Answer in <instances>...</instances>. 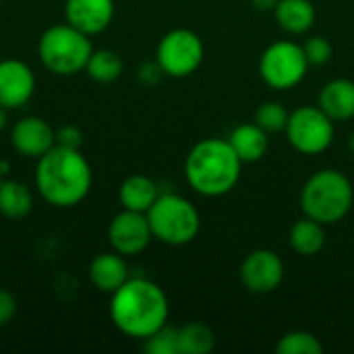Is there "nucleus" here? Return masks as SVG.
Masks as SVG:
<instances>
[{"label": "nucleus", "instance_id": "1a4fd4ad", "mask_svg": "<svg viewBox=\"0 0 354 354\" xmlns=\"http://www.w3.org/2000/svg\"><path fill=\"white\" fill-rule=\"evenodd\" d=\"M205 58L203 39L191 29H172L168 31L158 48H156V62L164 75L174 79H185L193 75Z\"/></svg>", "mask_w": 354, "mask_h": 354}, {"label": "nucleus", "instance_id": "6e6552de", "mask_svg": "<svg viewBox=\"0 0 354 354\" xmlns=\"http://www.w3.org/2000/svg\"><path fill=\"white\" fill-rule=\"evenodd\" d=\"M284 133L299 153L319 156L332 145L336 122L319 106H301L290 112Z\"/></svg>", "mask_w": 354, "mask_h": 354}, {"label": "nucleus", "instance_id": "c756f323", "mask_svg": "<svg viewBox=\"0 0 354 354\" xmlns=\"http://www.w3.org/2000/svg\"><path fill=\"white\" fill-rule=\"evenodd\" d=\"M251 4L257 8V10H263V12H274L278 0H251Z\"/></svg>", "mask_w": 354, "mask_h": 354}, {"label": "nucleus", "instance_id": "7ed1b4c3", "mask_svg": "<svg viewBox=\"0 0 354 354\" xmlns=\"http://www.w3.org/2000/svg\"><path fill=\"white\" fill-rule=\"evenodd\" d=\"M243 162L228 139L209 137L195 143L185 160V178L189 187L203 197L228 195L241 180Z\"/></svg>", "mask_w": 354, "mask_h": 354}, {"label": "nucleus", "instance_id": "aec40b11", "mask_svg": "<svg viewBox=\"0 0 354 354\" xmlns=\"http://www.w3.org/2000/svg\"><path fill=\"white\" fill-rule=\"evenodd\" d=\"M288 241L295 253L303 257H313L326 247V226L313 218L303 216L292 224Z\"/></svg>", "mask_w": 354, "mask_h": 354}, {"label": "nucleus", "instance_id": "20e7f679", "mask_svg": "<svg viewBox=\"0 0 354 354\" xmlns=\"http://www.w3.org/2000/svg\"><path fill=\"white\" fill-rule=\"evenodd\" d=\"M353 205V183L336 168L317 170L303 185L301 209L307 218H313L324 226L342 222L351 214Z\"/></svg>", "mask_w": 354, "mask_h": 354}, {"label": "nucleus", "instance_id": "2f4dec72", "mask_svg": "<svg viewBox=\"0 0 354 354\" xmlns=\"http://www.w3.org/2000/svg\"><path fill=\"white\" fill-rule=\"evenodd\" d=\"M2 176H4V174H2V172H0V183H2V180H4V178H2Z\"/></svg>", "mask_w": 354, "mask_h": 354}, {"label": "nucleus", "instance_id": "423d86ee", "mask_svg": "<svg viewBox=\"0 0 354 354\" xmlns=\"http://www.w3.org/2000/svg\"><path fill=\"white\" fill-rule=\"evenodd\" d=\"M147 222L156 241L168 247H183L195 241L201 228L197 207L183 195H160L147 209Z\"/></svg>", "mask_w": 354, "mask_h": 354}, {"label": "nucleus", "instance_id": "9d476101", "mask_svg": "<svg viewBox=\"0 0 354 354\" xmlns=\"http://www.w3.org/2000/svg\"><path fill=\"white\" fill-rule=\"evenodd\" d=\"M151 241H153V234L147 222V214L122 209L120 214L112 218L108 226V243L112 251L124 257H135L143 253Z\"/></svg>", "mask_w": 354, "mask_h": 354}, {"label": "nucleus", "instance_id": "9b49d317", "mask_svg": "<svg viewBox=\"0 0 354 354\" xmlns=\"http://www.w3.org/2000/svg\"><path fill=\"white\" fill-rule=\"evenodd\" d=\"M241 282L253 295H270L284 280V261L276 251L255 249L241 263Z\"/></svg>", "mask_w": 354, "mask_h": 354}, {"label": "nucleus", "instance_id": "f257e3e1", "mask_svg": "<svg viewBox=\"0 0 354 354\" xmlns=\"http://www.w3.org/2000/svg\"><path fill=\"white\" fill-rule=\"evenodd\" d=\"M110 319L129 338L147 340L168 326L170 303L162 286L147 278H129L110 295Z\"/></svg>", "mask_w": 354, "mask_h": 354}, {"label": "nucleus", "instance_id": "f03ea898", "mask_svg": "<svg viewBox=\"0 0 354 354\" xmlns=\"http://www.w3.org/2000/svg\"><path fill=\"white\" fill-rule=\"evenodd\" d=\"M93 172L79 149L54 145L35 166V189L54 207H75L91 191Z\"/></svg>", "mask_w": 354, "mask_h": 354}, {"label": "nucleus", "instance_id": "dca6fc26", "mask_svg": "<svg viewBox=\"0 0 354 354\" xmlns=\"http://www.w3.org/2000/svg\"><path fill=\"white\" fill-rule=\"evenodd\" d=\"M129 280V266L124 261V255L112 251L102 253L89 263V282L100 292L112 295Z\"/></svg>", "mask_w": 354, "mask_h": 354}, {"label": "nucleus", "instance_id": "bb28decb", "mask_svg": "<svg viewBox=\"0 0 354 354\" xmlns=\"http://www.w3.org/2000/svg\"><path fill=\"white\" fill-rule=\"evenodd\" d=\"M145 351L149 354H176V330L164 326L145 340Z\"/></svg>", "mask_w": 354, "mask_h": 354}, {"label": "nucleus", "instance_id": "cd10ccee", "mask_svg": "<svg viewBox=\"0 0 354 354\" xmlns=\"http://www.w3.org/2000/svg\"><path fill=\"white\" fill-rule=\"evenodd\" d=\"M83 143V133L73 127V124H66L62 129L56 131V145H62V147H71V149H79Z\"/></svg>", "mask_w": 354, "mask_h": 354}, {"label": "nucleus", "instance_id": "5701e85b", "mask_svg": "<svg viewBox=\"0 0 354 354\" xmlns=\"http://www.w3.org/2000/svg\"><path fill=\"white\" fill-rule=\"evenodd\" d=\"M122 66H124L122 58L114 50L102 48V50L91 52L85 73L89 75V79H93L97 83H112L122 75Z\"/></svg>", "mask_w": 354, "mask_h": 354}, {"label": "nucleus", "instance_id": "473e14b6", "mask_svg": "<svg viewBox=\"0 0 354 354\" xmlns=\"http://www.w3.org/2000/svg\"><path fill=\"white\" fill-rule=\"evenodd\" d=\"M0 2H2V0H0Z\"/></svg>", "mask_w": 354, "mask_h": 354}, {"label": "nucleus", "instance_id": "ddd939ff", "mask_svg": "<svg viewBox=\"0 0 354 354\" xmlns=\"http://www.w3.org/2000/svg\"><path fill=\"white\" fill-rule=\"evenodd\" d=\"M10 143L21 156L37 160L56 145V131L39 116H25L15 122Z\"/></svg>", "mask_w": 354, "mask_h": 354}, {"label": "nucleus", "instance_id": "0eeeda50", "mask_svg": "<svg viewBox=\"0 0 354 354\" xmlns=\"http://www.w3.org/2000/svg\"><path fill=\"white\" fill-rule=\"evenodd\" d=\"M309 66L303 46L288 39L270 44L259 58V75L263 83L278 91L297 87L307 77Z\"/></svg>", "mask_w": 354, "mask_h": 354}, {"label": "nucleus", "instance_id": "2eb2a0df", "mask_svg": "<svg viewBox=\"0 0 354 354\" xmlns=\"http://www.w3.org/2000/svg\"><path fill=\"white\" fill-rule=\"evenodd\" d=\"M317 106L334 120L346 122L354 118V81L351 79H332L328 81L317 95Z\"/></svg>", "mask_w": 354, "mask_h": 354}, {"label": "nucleus", "instance_id": "7c9ffc66", "mask_svg": "<svg viewBox=\"0 0 354 354\" xmlns=\"http://www.w3.org/2000/svg\"><path fill=\"white\" fill-rule=\"evenodd\" d=\"M4 127H6V108L0 106V131H4Z\"/></svg>", "mask_w": 354, "mask_h": 354}, {"label": "nucleus", "instance_id": "412c9836", "mask_svg": "<svg viewBox=\"0 0 354 354\" xmlns=\"http://www.w3.org/2000/svg\"><path fill=\"white\" fill-rule=\"evenodd\" d=\"M33 209L31 189L21 180L0 183V214L8 220H21Z\"/></svg>", "mask_w": 354, "mask_h": 354}, {"label": "nucleus", "instance_id": "a211bd4d", "mask_svg": "<svg viewBox=\"0 0 354 354\" xmlns=\"http://www.w3.org/2000/svg\"><path fill=\"white\" fill-rule=\"evenodd\" d=\"M274 17L286 33L303 35L315 25L317 12L311 0H278Z\"/></svg>", "mask_w": 354, "mask_h": 354}, {"label": "nucleus", "instance_id": "393cba45", "mask_svg": "<svg viewBox=\"0 0 354 354\" xmlns=\"http://www.w3.org/2000/svg\"><path fill=\"white\" fill-rule=\"evenodd\" d=\"M290 112L280 102H263L255 110V122L268 133H280L286 129Z\"/></svg>", "mask_w": 354, "mask_h": 354}, {"label": "nucleus", "instance_id": "c85d7f7f", "mask_svg": "<svg viewBox=\"0 0 354 354\" xmlns=\"http://www.w3.org/2000/svg\"><path fill=\"white\" fill-rule=\"evenodd\" d=\"M17 313V301L8 290L0 288V328L6 326Z\"/></svg>", "mask_w": 354, "mask_h": 354}, {"label": "nucleus", "instance_id": "f8f14e48", "mask_svg": "<svg viewBox=\"0 0 354 354\" xmlns=\"http://www.w3.org/2000/svg\"><path fill=\"white\" fill-rule=\"evenodd\" d=\"M35 91V75L29 64L17 58L0 60V106L6 110L23 108Z\"/></svg>", "mask_w": 354, "mask_h": 354}, {"label": "nucleus", "instance_id": "a878e982", "mask_svg": "<svg viewBox=\"0 0 354 354\" xmlns=\"http://www.w3.org/2000/svg\"><path fill=\"white\" fill-rule=\"evenodd\" d=\"M303 50H305V56L309 60V64L313 66H322L326 62H330L332 54H334V46L328 37L324 35H313L309 37L305 44H303Z\"/></svg>", "mask_w": 354, "mask_h": 354}, {"label": "nucleus", "instance_id": "4468645a", "mask_svg": "<svg viewBox=\"0 0 354 354\" xmlns=\"http://www.w3.org/2000/svg\"><path fill=\"white\" fill-rule=\"evenodd\" d=\"M66 23L83 31L85 35H97L114 19V0H66Z\"/></svg>", "mask_w": 354, "mask_h": 354}, {"label": "nucleus", "instance_id": "6ab92c4d", "mask_svg": "<svg viewBox=\"0 0 354 354\" xmlns=\"http://www.w3.org/2000/svg\"><path fill=\"white\" fill-rule=\"evenodd\" d=\"M158 197L160 193H158L156 183L143 174H133L124 178V183L118 189V201L122 209H131V212L147 214V209L153 205Z\"/></svg>", "mask_w": 354, "mask_h": 354}, {"label": "nucleus", "instance_id": "4be33fe9", "mask_svg": "<svg viewBox=\"0 0 354 354\" xmlns=\"http://www.w3.org/2000/svg\"><path fill=\"white\" fill-rule=\"evenodd\" d=\"M214 346L216 336L201 322H191L176 330V354H209Z\"/></svg>", "mask_w": 354, "mask_h": 354}, {"label": "nucleus", "instance_id": "b1692460", "mask_svg": "<svg viewBox=\"0 0 354 354\" xmlns=\"http://www.w3.org/2000/svg\"><path fill=\"white\" fill-rule=\"evenodd\" d=\"M276 351L280 354H322L324 344L319 342L315 334L305 332V330H295V332L284 334L278 340Z\"/></svg>", "mask_w": 354, "mask_h": 354}, {"label": "nucleus", "instance_id": "f3484780", "mask_svg": "<svg viewBox=\"0 0 354 354\" xmlns=\"http://www.w3.org/2000/svg\"><path fill=\"white\" fill-rule=\"evenodd\" d=\"M228 143L232 145L234 153L241 158L243 164H253L266 158L270 149V133L263 131L255 120L243 122L230 133Z\"/></svg>", "mask_w": 354, "mask_h": 354}, {"label": "nucleus", "instance_id": "39448f33", "mask_svg": "<svg viewBox=\"0 0 354 354\" xmlns=\"http://www.w3.org/2000/svg\"><path fill=\"white\" fill-rule=\"evenodd\" d=\"M93 52L89 35L68 23L48 27L37 41V56L44 68L58 77H73L85 71Z\"/></svg>", "mask_w": 354, "mask_h": 354}]
</instances>
